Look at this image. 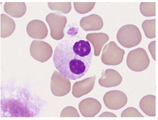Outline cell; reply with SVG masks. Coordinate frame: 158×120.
Wrapping results in <instances>:
<instances>
[{
	"instance_id": "6da1fadb",
	"label": "cell",
	"mask_w": 158,
	"mask_h": 120,
	"mask_svg": "<svg viewBox=\"0 0 158 120\" xmlns=\"http://www.w3.org/2000/svg\"><path fill=\"white\" fill-rule=\"evenodd\" d=\"M93 57L89 42L68 37L57 45L53 53L56 68L71 80L81 78L89 70Z\"/></svg>"
},
{
	"instance_id": "7a4b0ae2",
	"label": "cell",
	"mask_w": 158,
	"mask_h": 120,
	"mask_svg": "<svg viewBox=\"0 0 158 120\" xmlns=\"http://www.w3.org/2000/svg\"><path fill=\"white\" fill-rule=\"evenodd\" d=\"M40 111L39 105L31 95L16 94L1 99L2 117H34Z\"/></svg>"
},
{
	"instance_id": "3957f363",
	"label": "cell",
	"mask_w": 158,
	"mask_h": 120,
	"mask_svg": "<svg viewBox=\"0 0 158 120\" xmlns=\"http://www.w3.org/2000/svg\"><path fill=\"white\" fill-rule=\"evenodd\" d=\"M117 39L123 46L131 48L140 43L142 36L137 26L129 24L123 26L119 29L117 34Z\"/></svg>"
},
{
	"instance_id": "277c9868",
	"label": "cell",
	"mask_w": 158,
	"mask_h": 120,
	"mask_svg": "<svg viewBox=\"0 0 158 120\" xmlns=\"http://www.w3.org/2000/svg\"><path fill=\"white\" fill-rule=\"evenodd\" d=\"M126 63L127 66L132 71L142 72L148 68L150 59L145 50L139 48L129 52Z\"/></svg>"
},
{
	"instance_id": "5b68a950",
	"label": "cell",
	"mask_w": 158,
	"mask_h": 120,
	"mask_svg": "<svg viewBox=\"0 0 158 120\" xmlns=\"http://www.w3.org/2000/svg\"><path fill=\"white\" fill-rule=\"evenodd\" d=\"M125 53V51L119 48L114 41H111L104 48L102 62L107 65H119L122 62Z\"/></svg>"
},
{
	"instance_id": "8992f818",
	"label": "cell",
	"mask_w": 158,
	"mask_h": 120,
	"mask_svg": "<svg viewBox=\"0 0 158 120\" xmlns=\"http://www.w3.org/2000/svg\"><path fill=\"white\" fill-rule=\"evenodd\" d=\"M46 21L50 28V36L56 40H60L64 37V29L67 23V18L64 16L52 13L48 14Z\"/></svg>"
},
{
	"instance_id": "52a82bcc",
	"label": "cell",
	"mask_w": 158,
	"mask_h": 120,
	"mask_svg": "<svg viewBox=\"0 0 158 120\" xmlns=\"http://www.w3.org/2000/svg\"><path fill=\"white\" fill-rule=\"evenodd\" d=\"M30 53L35 60L44 63L52 57L53 50L52 46L45 41L34 40L30 46Z\"/></svg>"
},
{
	"instance_id": "ba28073f",
	"label": "cell",
	"mask_w": 158,
	"mask_h": 120,
	"mask_svg": "<svg viewBox=\"0 0 158 120\" xmlns=\"http://www.w3.org/2000/svg\"><path fill=\"white\" fill-rule=\"evenodd\" d=\"M71 82L59 71L55 70L51 78V90L54 96L62 97L69 94Z\"/></svg>"
},
{
	"instance_id": "9c48e42d",
	"label": "cell",
	"mask_w": 158,
	"mask_h": 120,
	"mask_svg": "<svg viewBox=\"0 0 158 120\" xmlns=\"http://www.w3.org/2000/svg\"><path fill=\"white\" fill-rule=\"evenodd\" d=\"M105 106L110 110H117L123 108L127 102V97L120 90H111L105 94L103 97Z\"/></svg>"
},
{
	"instance_id": "30bf717a",
	"label": "cell",
	"mask_w": 158,
	"mask_h": 120,
	"mask_svg": "<svg viewBox=\"0 0 158 120\" xmlns=\"http://www.w3.org/2000/svg\"><path fill=\"white\" fill-rule=\"evenodd\" d=\"M102 105L98 100L93 98L84 99L80 102L79 109L81 114L86 118H92L101 110Z\"/></svg>"
},
{
	"instance_id": "8fae6325",
	"label": "cell",
	"mask_w": 158,
	"mask_h": 120,
	"mask_svg": "<svg viewBox=\"0 0 158 120\" xmlns=\"http://www.w3.org/2000/svg\"><path fill=\"white\" fill-rule=\"evenodd\" d=\"M26 31L31 38L35 39H44L48 35V28L45 22L35 19L28 24Z\"/></svg>"
},
{
	"instance_id": "7c38bea8",
	"label": "cell",
	"mask_w": 158,
	"mask_h": 120,
	"mask_svg": "<svg viewBox=\"0 0 158 120\" xmlns=\"http://www.w3.org/2000/svg\"><path fill=\"white\" fill-rule=\"evenodd\" d=\"M95 80L96 76L95 75L75 82L72 87L73 96L76 98H81L90 93L93 89Z\"/></svg>"
},
{
	"instance_id": "4fadbf2b",
	"label": "cell",
	"mask_w": 158,
	"mask_h": 120,
	"mask_svg": "<svg viewBox=\"0 0 158 120\" xmlns=\"http://www.w3.org/2000/svg\"><path fill=\"white\" fill-rule=\"evenodd\" d=\"M122 79V76L117 71L113 69H107L102 74L98 83L103 87H113L119 85Z\"/></svg>"
},
{
	"instance_id": "5bb4252c",
	"label": "cell",
	"mask_w": 158,
	"mask_h": 120,
	"mask_svg": "<svg viewBox=\"0 0 158 120\" xmlns=\"http://www.w3.org/2000/svg\"><path fill=\"white\" fill-rule=\"evenodd\" d=\"M80 25L85 31H96L103 28V21L98 15L91 14L81 18Z\"/></svg>"
},
{
	"instance_id": "9a60e30c",
	"label": "cell",
	"mask_w": 158,
	"mask_h": 120,
	"mask_svg": "<svg viewBox=\"0 0 158 120\" xmlns=\"http://www.w3.org/2000/svg\"><path fill=\"white\" fill-rule=\"evenodd\" d=\"M86 39L93 45L95 56H99L103 46L109 40V36L105 33H92L86 36Z\"/></svg>"
},
{
	"instance_id": "2e32d148",
	"label": "cell",
	"mask_w": 158,
	"mask_h": 120,
	"mask_svg": "<svg viewBox=\"0 0 158 120\" xmlns=\"http://www.w3.org/2000/svg\"><path fill=\"white\" fill-rule=\"evenodd\" d=\"M26 10L24 2H6L4 6L5 13L15 18L23 17L26 13Z\"/></svg>"
},
{
	"instance_id": "e0dca14e",
	"label": "cell",
	"mask_w": 158,
	"mask_h": 120,
	"mask_svg": "<svg viewBox=\"0 0 158 120\" xmlns=\"http://www.w3.org/2000/svg\"><path fill=\"white\" fill-rule=\"evenodd\" d=\"M16 28L14 19L6 14L1 15V37H9L14 33Z\"/></svg>"
},
{
	"instance_id": "ac0fdd59",
	"label": "cell",
	"mask_w": 158,
	"mask_h": 120,
	"mask_svg": "<svg viewBox=\"0 0 158 120\" xmlns=\"http://www.w3.org/2000/svg\"><path fill=\"white\" fill-rule=\"evenodd\" d=\"M139 106L146 115L155 117L156 114V96L147 95L143 97L140 101Z\"/></svg>"
},
{
	"instance_id": "d6986e66",
	"label": "cell",
	"mask_w": 158,
	"mask_h": 120,
	"mask_svg": "<svg viewBox=\"0 0 158 120\" xmlns=\"http://www.w3.org/2000/svg\"><path fill=\"white\" fill-rule=\"evenodd\" d=\"M48 5L50 10H55L59 14H68L72 9L71 2H48Z\"/></svg>"
},
{
	"instance_id": "ffe728a7",
	"label": "cell",
	"mask_w": 158,
	"mask_h": 120,
	"mask_svg": "<svg viewBox=\"0 0 158 120\" xmlns=\"http://www.w3.org/2000/svg\"><path fill=\"white\" fill-rule=\"evenodd\" d=\"M142 28L147 38H156V19L144 21L142 24Z\"/></svg>"
},
{
	"instance_id": "44dd1931",
	"label": "cell",
	"mask_w": 158,
	"mask_h": 120,
	"mask_svg": "<svg viewBox=\"0 0 158 120\" xmlns=\"http://www.w3.org/2000/svg\"><path fill=\"white\" fill-rule=\"evenodd\" d=\"M155 2H142L140 4V10L143 15L146 17H152L156 16Z\"/></svg>"
},
{
	"instance_id": "7402d4cb",
	"label": "cell",
	"mask_w": 158,
	"mask_h": 120,
	"mask_svg": "<svg viewBox=\"0 0 158 120\" xmlns=\"http://www.w3.org/2000/svg\"><path fill=\"white\" fill-rule=\"evenodd\" d=\"M95 5V2H74V7L76 12L80 14L88 13L93 10Z\"/></svg>"
},
{
	"instance_id": "603a6c76",
	"label": "cell",
	"mask_w": 158,
	"mask_h": 120,
	"mask_svg": "<svg viewBox=\"0 0 158 120\" xmlns=\"http://www.w3.org/2000/svg\"><path fill=\"white\" fill-rule=\"evenodd\" d=\"M76 108L73 106H67L64 108L60 114V117H80Z\"/></svg>"
},
{
	"instance_id": "cb8c5ba5",
	"label": "cell",
	"mask_w": 158,
	"mask_h": 120,
	"mask_svg": "<svg viewBox=\"0 0 158 120\" xmlns=\"http://www.w3.org/2000/svg\"><path fill=\"white\" fill-rule=\"evenodd\" d=\"M121 117H144V116H143L136 108L129 107L123 111Z\"/></svg>"
},
{
	"instance_id": "d4e9b609",
	"label": "cell",
	"mask_w": 158,
	"mask_h": 120,
	"mask_svg": "<svg viewBox=\"0 0 158 120\" xmlns=\"http://www.w3.org/2000/svg\"><path fill=\"white\" fill-rule=\"evenodd\" d=\"M148 49L151 53L152 57L154 60H156V41H153L149 43Z\"/></svg>"
},
{
	"instance_id": "484cf974",
	"label": "cell",
	"mask_w": 158,
	"mask_h": 120,
	"mask_svg": "<svg viewBox=\"0 0 158 120\" xmlns=\"http://www.w3.org/2000/svg\"><path fill=\"white\" fill-rule=\"evenodd\" d=\"M98 117H115V118H116L117 116L114 114V113H110L109 112H105L102 113Z\"/></svg>"
}]
</instances>
